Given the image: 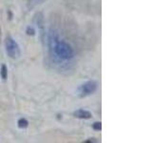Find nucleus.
I'll return each instance as SVG.
<instances>
[{"label": "nucleus", "instance_id": "f257e3e1", "mask_svg": "<svg viewBox=\"0 0 152 143\" xmlns=\"http://www.w3.org/2000/svg\"><path fill=\"white\" fill-rule=\"evenodd\" d=\"M53 51L55 55L62 60H70L74 57L72 47L64 40H54Z\"/></svg>", "mask_w": 152, "mask_h": 143}, {"label": "nucleus", "instance_id": "f03ea898", "mask_svg": "<svg viewBox=\"0 0 152 143\" xmlns=\"http://www.w3.org/2000/svg\"><path fill=\"white\" fill-rule=\"evenodd\" d=\"M5 50L8 56L12 59H17L21 55L20 47L11 35H7L5 38Z\"/></svg>", "mask_w": 152, "mask_h": 143}, {"label": "nucleus", "instance_id": "7ed1b4c3", "mask_svg": "<svg viewBox=\"0 0 152 143\" xmlns=\"http://www.w3.org/2000/svg\"><path fill=\"white\" fill-rule=\"evenodd\" d=\"M98 88V83L94 80H88L87 82H85L84 84L80 85L77 92H78V95L80 97H88V95L94 94L97 91Z\"/></svg>", "mask_w": 152, "mask_h": 143}, {"label": "nucleus", "instance_id": "20e7f679", "mask_svg": "<svg viewBox=\"0 0 152 143\" xmlns=\"http://www.w3.org/2000/svg\"><path fill=\"white\" fill-rule=\"evenodd\" d=\"M73 116L79 119H90L92 117V114L90 112L87 111V110L79 109V110H76L73 113Z\"/></svg>", "mask_w": 152, "mask_h": 143}, {"label": "nucleus", "instance_id": "39448f33", "mask_svg": "<svg viewBox=\"0 0 152 143\" xmlns=\"http://www.w3.org/2000/svg\"><path fill=\"white\" fill-rule=\"evenodd\" d=\"M33 21H34V24L36 25V27L39 28L40 30H43V29H44V15H43L42 13H37L34 15Z\"/></svg>", "mask_w": 152, "mask_h": 143}, {"label": "nucleus", "instance_id": "423d86ee", "mask_svg": "<svg viewBox=\"0 0 152 143\" xmlns=\"http://www.w3.org/2000/svg\"><path fill=\"white\" fill-rule=\"evenodd\" d=\"M47 0H28L27 1V8L28 10H31L33 8H35L38 5H40L42 3L46 2Z\"/></svg>", "mask_w": 152, "mask_h": 143}, {"label": "nucleus", "instance_id": "0eeeda50", "mask_svg": "<svg viewBox=\"0 0 152 143\" xmlns=\"http://www.w3.org/2000/svg\"><path fill=\"white\" fill-rule=\"evenodd\" d=\"M17 126H18L19 129H26L28 126V121L24 117L19 118L18 121H17Z\"/></svg>", "mask_w": 152, "mask_h": 143}, {"label": "nucleus", "instance_id": "6e6552de", "mask_svg": "<svg viewBox=\"0 0 152 143\" xmlns=\"http://www.w3.org/2000/svg\"><path fill=\"white\" fill-rule=\"evenodd\" d=\"M0 74H1V77L3 80H6L8 77V68L5 64H2L1 69H0Z\"/></svg>", "mask_w": 152, "mask_h": 143}, {"label": "nucleus", "instance_id": "1a4fd4ad", "mask_svg": "<svg viewBox=\"0 0 152 143\" xmlns=\"http://www.w3.org/2000/svg\"><path fill=\"white\" fill-rule=\"evenodd\" d=\"M26 33L28 35H30V36H33V35H35V30L32 27L28 26L26 29Z\"/></svg>", "mask_w": 152, "mask_h": 143}, {"label": "nucleus", "instance_id": "9d476101", "mask_svg": "<svg viewBox=\"0 0 152 143\" xmlns=\"http://www.w3.org/2000/svg\"><path fill=\"white\" fill-rule=\"evenodd\" d=\"M92 128L94 129V130H96V131H101L102 130V122H94L92 124Z\"/></svg>", "mask_w": 152, "mask_h": 143}, {"label": "nucleus", "instance_id": "9b49d317", "mask_svg": "<svg viewBox=\"0 0 152 143\" xmlns=\"http://www.w3.org/2000/svg\"><path fill=\"white\" fill-rule=\"evenodd\" d=\"M85 143H89V142H98V140L96 138H88V140H85Z\"/></svg>", "mask_w": 152, "mask_h": 143}, {"label": "nucleus", "instance_id": "f8f14e48", "mask_svg": "<svg viewBox=\"0 0 152 143\" xmlns=\"http://www.w3.org/2000/svg\"><path fill=\"white\" fill-rule=\"evenodd\" d=\"M0 38H1V28H0Z\"/></svg>", "mask_w": 152, "mask_h": 143}]
</instances>
